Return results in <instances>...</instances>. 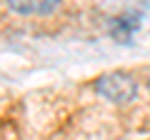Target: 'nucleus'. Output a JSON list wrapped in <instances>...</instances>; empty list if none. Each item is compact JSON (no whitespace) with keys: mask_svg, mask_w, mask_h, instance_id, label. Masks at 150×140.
I'll use <instances>...</instances> for the list:
<instances>
[{"mask_svg":"<svg viewBox=\"0 0 150 140\" xmlns=\"http://www.w3.org/2000/svg\"><path fill=\"white\" fill-rule=\"evenodd\" d=\"M95 90L112 105H128L138 98V80L125 70H110L95 80Z\"/></svg>","mask_w":150,"mask_h":140,"instance_id":"obj_1","label":"nucleus"},{"mask_svg":"<svg viewBox=\"0 0 150 140\" xmlns=\"http://www.w3.org/2000/svg\"><path fill=\"white\" fill-rule=\"evenodd\" d=\"M5 8L23 18H48L60 10V0H5Z\"/></svg>","mask_w":150,"mask_h":140,"instance_id":"obj_2","label":"nucleus"},{"mask_svg":"<svg viewBox=\"0 0 150 140\" xmlns=\"http://www.w3.org/2000/svg\"><path fill=\"white\" fill-rule=\"evenodd\" d=\"M138 30V23H130L128 18H118L112 20V35L118 40H130V35Z\"/></svg>","mask_w":150,"mask_h":140,"instance_id":"obj_3","label":"nucleus"}]
</instances>
